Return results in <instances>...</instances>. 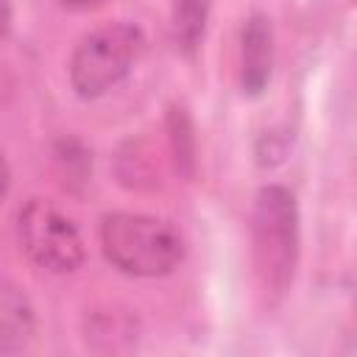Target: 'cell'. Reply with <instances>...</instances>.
Masks as SVG:
<instances>
[{"instance_id": "6da1fadb", "label": "cell", "mask_w": 357, "mask_h": 357, "mask_svg": "<svg viewBox=\"0 0 357 357\" xmlns=\"http://www.w3.org/2000/svg\"><path fill=\"white\" fill-rule=\"evenodd\" d=\"M100 248L112 268L126 276H167L184 259L178 229L156 215L112 212L100 220Z\"/></svg>"}, {"instance_id": "7a4b0ae2", "label": "cell", "mask_w": 357, "mask_h": 357, "mask_svg": "<svg viewBox=\"0 0 357 357\" xmlns=\"http://www.w3.org/2000/svg\"><path fill=\"white\" fill-rule=\"evenodd\" d=\"M254 262L268 296H282L296 273L298 257V212L290 190L268 184L254 204Z\"/></svg>"}, {"instance_id": "3957f363", "label": "cell", "mask_w": 357, "mask_h": 357, "mask_svg": "<svg viewBox=\"0 0 357 357\" xmlns=\"http://www.w3.org/2000/svg\"><path fill=\"white\" fill-rule=\"evenodd\" d=\"M139 45L142 33L131 22H109L81 36L70 56V84L75 95L92 100L114 89L131 73Z\"/></svg>"}, {"instance_id": "277c9868", "label": "cell", "mask_w": 357, "mask_h": 357, "mask_svg": "<svg viewBox=\"0 0 357 357\" xmlns=\"http://www.w3.org/2000/svg\"><path fill=\"white\" fill-rule=\"evenodd\" d=\"M17 240L25 257L47 273H73L86 257L75 223L42 198H31L20 206Z\"/></svg>"}, {"instance_id": "5b68a950", "label": "cell", "mask_w": 357, "mask_h": 357, "mask_svg": "<svg viewBox=\"0 0 357 357\" xmlns=\"http://www.w3.org/2000/svg\"><path fill=\"white\" fill-rule=\"evenodd\" d=\"M273 67V28L265 14H251L243 25L240 84L245 95H259L271 81Z\"/></svg>"}, {"instance_id": "8992f818", "label": "cell", "mask_w": 357, "mask_h": 357, "mask_svg": "<svg viewBox=\"0 0 357 357\" xmlns=\"http://www.w3.org/2000/svg\"><path fill=\"white\" fill-rule=\"evenodd\" d=\"M33 335V310L28 298L8 282L0 290V354H17Z\"/></svg>"}, {"instance_id": "52a82bcc", "label": "cell", "mask_w": 357, "mask_h": 357, "mask_svg": "<svg viewBox=\"0 0 357 357\" xmlns=\"http://www.w3.org/2000/svg\"><path fill=\"white\" fill-rule=\"evenodd\" d=\"M212 0H173V31L184 53H192L204 39Z\"/></svg>"}, {"instance_id": "ba28073f", "label": "cell", "mask_w": 357, "mask_h": 357, "mask_svg": "<svg viewBox=\"0 0 357 357\" xmlns=\"http://www.w3.org/2000/svg\"><path fill=\"white\" fill-rule=\"evenodd\" d=\"M67 8H95V6H100L103 0H61Z\"/></svg>"}]
</instances>
